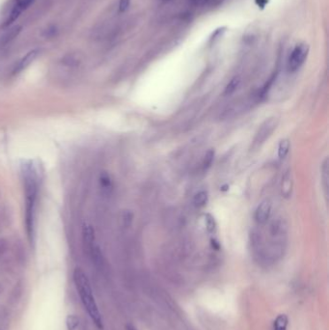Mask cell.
<instances>
[{"label": "cell", "mask_w": 329, "mask_h": 330, "mask_svg": "<svg viewBox=\"0 0 329 330\" xmlns=\"http://www.w3.org/2000/svg\"><path fill=\"white\" fill-rule=\"evenodd\" d=\"M38 54H39V49H33L29 51L25 56L22 57L20 61L16 64V66L13 70V74L18 75L21 73L23 70H25L31 63H33V61L37 58Z\"/></svg>", "instance_id": "7"}, {"label": "cell", "mask_w": 329, "mask_h": 330, "mask_svg": "<svg viewBox=\"0 0 329 330\" xmlns=\"http://www.w3.org/2000/svg\"><path fill=\"white\" fill-rule=\"evenodd\" d=\"M208 192L205 190H201L198 193L195 194L193 198V204L195 207H203L207 205L208 203Z\"/></svg>", "instance_id": "12"}, {"label": "cell", "mask_w": 329, "mask_h": 330, "mask_svg": "<svg viewBox=\"0 0 329 330\" xmlns=\"http://www.w3.org/2000/svg\"><path fill=\"white\" fill-rule=\"evenodd\" d=\"M289 325V319L286 315H279L272 324V330H287Z\"/></svg>", "instance_id": "11"}, {"label": "cell", "mask_w": 329, "mask_h": 330, "mask_svg": "<svg viewBox=\"0 0 329 330\" xmlns=\"http://www.w3.org/2000/svg\"><path fill=\"white\" fill-rule=\"evenodd\" d=\"M20 31H21V26H20V25H16V26L11 27L7 32H5L0 37V47H5L8 44H10L14 39L17 38L19 36Z\"/></svg>", "instance_id": "9"}, {"label": "cell", "mask_w": 329, "mask_h": 330, "mask_svg": "<svg viewBox=\"0 0 329 330\" xmlns=\"http://www.w3.org/2000/svg\"><path fill=\"white\" fill-rule=\"evenodd\" d=\"M56 32H57V29L56 27H50V28L48 29L47 31V37L49 38H52L56 35Z\"/></svg>", "instance_id": "20"}, {"label": "cell", "mask_w": 329, "mask_h": 330, "mask_svg": "<svg viewBox=\"0 0 329 330\" xmlns=\"http://www.w3.org/2000/svg\"><path fill=\"white\" fill-rule=\"evenodd\" d=\"M328 159L325 158V160L321 163L320 167V177H321V184L325 192V196L328 195V181H329V167Z\"/></svg>", "instance_id": "10"}, {"label": "cell", "mask_w": 329, "mask_h": 330, "mask_svg": "<svg viewBox=\"0 0 329 330\" xmlns=\"http://www.w3.org/2000/svg\"><path fill=\"white\" fill-rule=\"evenodd\" d=\"M240 84H241V78L239 76L233 77L232 79L228 82V84L226 85L224 94L226 95V96L234 94L237 91V89L239 88Z\"/></svg>", "instance_id": "13"}, {"label": "cell", "mask_w": 329, "mask_h": 330, "mask_svg": "<svg viewBox=\"0 0 329 330\" xmlns=\"http://www.w3.org/2000/svg\"><path fill=\"white\" fill-rule=\"evenodd\" d=\"M126 330H136V328H135V327H134V326H133V325H130V324H129V325H127V326H126Z\"/></svg>", "instance_id": "21"}, {"label": "cell", "mask_w": 329, "mask_h": 330, "mask_svg": "<svg viewBox=\"0 0 329 330\" xmlns=\"http://www.w3.org/2000/svg\"><path fill=\"white\" fill-rule=\"evenodd\" d=\"M74 280H75L78 294L81 298V302L83 303L85 309L87 310L89 316L91 317V319L95 322L97 327L100 329H103L104 327L103 319L101 313L98 311L96 301L93 296V292L87 275L82 269L77 268L74 273Z\"/></svg>", "instance_id": "2"}, {"label": "cell", "mask_w": 329, "mask_h": 330, "mask_svg": "<svg viewBox=\"0 0 329 330\" xmlns=\"http://www.w3.org/2000/svg\"><path fill=\"white\" fill-rule=\"evenodd\" d=\"M101 186H102L103 189H106L107 191L112 188L111 179H110V177L107 174H106V173L101 176Z\"/></svg>", "instance_id": "18"}, {"label": "cell", "mask_w": 329, "mask_h": 330, "mask_svg": "<svg viewBox=\"0 0 329 330\" xmlns=\"http://www.w3.org/2000/svg\"><path fill=\"white\" fill-rule=\"evenodd\" d=\"M292 191V179L290 170H288L283 178H282V184H281V193L284 198H290Z\"/></svg>", "instance_id": "8"}, {"label": "cell", "mask_w": 329, "mask_h": 330, "mask_svg": "<svg viewBox=\"0 0 329 330\" xmlns=\"http://www.w3.org/2000/svg\"><path fill=\"white\" fill-rule=\"evenodd\" d=\"M164 1H166V0H164Z\"/></svg>", "instance_id": "22"}, {"label": "cell", "mask_w": 329, "mask_h": 330, "mask_svg": "<svg viewBox=\"0 0 329 330\" xmlns=\"http://www.w3.org/2000/svg\"><path fill=\"white\" fill-rule=\"evenodd\" d=\"M21 175L23 178L25 191V222L30 241L33 242L35 212L39 189V176L37 170L31 163H24L21 166Z\"/></svg>", "instance_id": "1"}, {"label": "cell", "mask_w": 329, "mask_h": 330, "mask_svg": "<svg viewBox=\"0 0 329 330\" xmlns=\"http://www.w3.org/2000/svg\"><path fill=\"white\" fill-rule=\"evenodd\" d=\"M271 204L269 201H264L258 206L255 212V220L258 224H266L271 216Z\"/></svg>", "instance_id": "6"}, {"label": "cell", "mask_w": 329, "mask_h": 330, "mask_svg": "<svg viewBox=\"0 0 329 330\" xmlns=\"http://www.w3.org/2000/svg\"><path fill=\"white\" fill-rule=\"evenodd\" d=\"M290 141L288 139L281 140L278 146V157L281 160H284L290 151Z\"/></svg>", "instance_id": "15"}, {"label": "cell", "mask_w": 329, "mask_h": 330, "mask_svg": "<svg viewBox=\"0 0 329 330\" xmlns=\"http://www.w3.org/2000/svg\"><path fill=\"white\" fill-rule=\"evenodd\" d=\"M206 225H207V230L209 233H214L216 231V223L215 220L211 215L206 216Z\"/></svg>", "instance_id": "17"}, {"label": "cell", "mask_w": 329, "mask_h": 330, "mask_svg": "<svg viewBox=\"0 0 329 330\" xmlns=\"http://www.w3.org/2000/svg\"><path fill=\"white\" fill-rule=\"evenodd\" d=\"M213 160H214V151H213V149H211V150H209L206 153V155L204 157L203 163H202L203 172H207L208 170L211 168Z\"/></svg>", "instance_id": "14"}, {"label": "cell", "mask_w": 329, "mask_h": 330, "mask_svg": "<svg viewBox=\"0 0 329 330\" xmlns=\"http://www.w3.org/2000/svg\"><path fill=\"white\" fill-rule=\"evenodd\" d=\"M309 54V46L305 43H300L293 47L287 63V69L290 73L299 71L305 63Z\"/></svg>", "instance_id": "3"}, {"label": "cell", "mask_w": 329, "mask_h": 330, "mask_svg": "<svg viewBox=\"0 0 329 330\" xmlns=\"http://www.w3.org/2000/svg\"><path fill=\"white\" fill-rule=\"evenodd\" d=\"M68 330H76L78 327L79 320L76 315H69L66 320Z\"/></svg>", "instance_id": "16"}, {"label": "cell", "mask_w": 329, "mask_h": 330, "mask_svg": "<svg viewBox=\"0 0 329 330\" xmlns=\"http://www.w3.org/2000/svg\"><path fill=\"white\" fill-rule=\"evenodd\" d=\"M130 4V0H120L119 1V12L124 13L128 9Z\"/></svg>", "instance_id": "19"}, {"label": "cell", "mask_w": 329, "mask_h": 330, "mask_svg": "<svg viewBox=\"0 0 329 330\" xmlns=\"http://www.w3.org/2000/svg\"><path fill=\"white\" fill-rule=\"evenodd\" d=\"M34 1L35 0H15V4L13 5V8L11 10L8 18L4 21L3 27H7L11 25L20 17V14L27 9Z\"/></svg>", "instance_id": "5"}, {"label": "cell", "mask_w": 329, "mask_h": 330, "mask_svg": "<svg viewBox=\"0 0 329 330\" xmlns=\"http://www.w3.org/2000/svg\"><path fill=\"white\" fill-rule=\"evenodd\" d=\"M277 125H278V120L275 117L270 118L261 124L259 131L256 133V136L253 140L252 148L255 150L259 149L261 145L271 137V134L276 130Z\"/></svg>", "instance_id": "4"}]
</instances>
